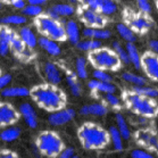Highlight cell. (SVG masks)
<instances>
[{"mask_svg":"<svg viewBox=\"0 0 158 158\" xmlns=\"http://www.w3.org/2000/svg\"><path fill=\"white\" fill-rule=\"evenodd\" d=\"M30 97L43 110L48 113L61 110L67 107V96L64 91L49 83H40L30 89Z\"/></svg>","mask_w":158,"mask_h":158,"instance_id":"obj_1","label":"cell"},{"mask_svg":"<svg viewBox=\"0 0 158 158\" xmlns=\"http://www.w3.org/2000/svg\"><path fill=\"white\" fill-rule=\"evenodd\" d=\"M77 138L81 146L86 150H102L110 144L108 130L91 121L83 123L80 126Z\"/></svg>","mask_w":158,"mask_h":158,"instance_id":"obj_2","label":"cell"},{"mask_svg":"<svg viewBox=\"0 0 158 158\" xmlns=\"http://www.w3.org/2000/svg\"><path fill=\"white\" fill-rule=\"evenodd\" d=\"M122 102L130 111L137 116H143L152 119L158 115V102L156 99L134 94L131 90L123 91Z\"/></svg>","mask_w":158,"mask_h":158,"instance_id":"obj_3","label":"cell"},{"mask_svg":"<svg viewBox=\"0 0 158 158\" xmlns=\"http://www.w3.org/2000/svg\"><path fill=\"white\" fill-rule=\"evenodd\" d=\"M33 25L41 36H46L57 42H64L67 40L65 33V19L52 18L43 11L38 17L33 18Z\"/></svg>","mask_w":158,"mask_h":158,"instance_id":"obj_4","label":"cell"},{"mask_svg":"<svg viewBox=\"0 0 158 158\" xmlns=\"http://www.w3.org/2000/svg\"><path fill=\"white\" fill-rule=\"evenodd\" d=\"M34 143L38 151L47 158H57L65 148L61 137L52 130L41 131L36 135Z\"/></svg>","mask_w":158,"mask_h":158,"instance_id":"obj_5","label":"cell"},{"mask_svg":"<svg viewBox=\"0 0 158 158\" xmlns=\"http://www.w3.org/2000/svg\"><path fill=\"white\" fill-rule=\"evenodd\" d=\"M94 69L105 72H118L122 69V63L115 54V51L107 47H101L88 55V59Z\"/></svg>","mask_w":158,"mask_h":158,"instance_id":"obj_6","label":"cell"},{"mask_svg":"<svg viewBox=\"0 0 158 158\" xmlns=\"http://www.w3.org/2000/svg\"><path fill=\"white\" fill-rule=\"evenodd\" d=\"M123 23H125L135 34H146L152 26V22L150 21L149 16L139 10L135 11L130 8H125L123 10Z\"/></svg>","mask_w":158,"mask_h":158,"instance_id":"obj_7","label":"cell"},{"mask_svg":"<svg viewBox=\"0 0 158 158\" xmlns=\"http://www.w3.org/2000/svg\"><path fill=\"white\" fill-rule=\"evenodd\" d=\"M76 14L79 16L80 21L84 24V27L106 29L108 24V17L86 7L85 5H79L76 7Z\"/></svg>","mask_w":158,"mask_h":158,"instance_id":"obj_8","label":"cell"},{"mask_svg":"<svg viewBox=\"0 0 158 158\" xmlns=\"http://www.w3.org/2000/svg\"><path fill=\"white\" fill-rule=\"evenodd\" d=\"M134 140L142 149L158 155V134L152 127H142L135 131Z\"/></svg>","mask_w":158,"mask_h":158,"instance_id":"obj_9","label":"cell"},{"mask_svg":"<svg viewBox=\"0 0 158 158\" xmlns=\"http://www.w3.org/2000/svg\"><path fill=\"white\" fill-rule=\"evenodd\" d=\"M9 46H10V52L14 54L16 58H18L22 61H31L33 58L35 57V54L33 52V49H30L25 43L22 41L18 33L13 30L9 40Z\"/></svg>","mask_w":158,"mask_h":158,"instance_id":"obj_10","label":"cell"},{"mask_svg":"<svg viewBox=\"0 0 158 158\" xmlns=\"http://www.w3.org/2000/svg\"><path fill=\"white\" fill-rule=\"evenodd\" d=\"M19 118L21 115L15 106L7 101H0V129L15 125Z\"/></svg>","mask_w":158,"mask_h":158,"instance_id":"obj_11","label":"cell"},{"mask_svg":"<svg viewBox=\"0 0 158 158\" xmlns=\"http://www.w3.org/2000/svg\"><path fill=\"white\" fill-rule=\"evenodd\" d=\"M141 69L151 81L158 83V55L146 51L141 56Z\"/></svg>","mask_w":158,"mask_h":158,"instance_id":"obj_12","label":"cell"},{"mask_svg":"<svg viewBox=\"0 0 158 158\" xmlns=\"http://www.w3.org/2000/svg\"><path fill=\"white\" fill-rule=\"evenodd\" d=\"M80 1L82 2V5H85L86 7L100 13L106 17L116 14L118 10V6L115 0H80Z\"/></svg>","mask_w":158,"mask_h":158,"instance_id":"obj_13","label":"cell"},{"mask_svg":"<svg viewBox=\"0 0 158 158\" xmlns=\"http://www.w3.org/2000/svg\"><path fill=\"white\" fill-rule=\"evenodd\" d=\"M48 16L56 19H63L66 17H71L76 13V7L69 2H58L52 5L44 11Z\"/></svg>","mask_w":158,"mask_h":158,"instance_id":"obj_14","label":"cell"},{"mask_svg":"<svg viewBox=\"0 0 158 158\" xmlns=\"http://www.w3.org/2000/svg\"><path fill=\"white\" fill-rule=\"evenodd\" d=\"M42 73L46 82L52 85H58L63 81V72L57 64L52 61H46L42 65Z\"/></svg>","mask_w":158,"mask_h":158,"instance_id":"obj_15","label":"cell"},{"mask_svg":"<svg viewBox=\"0 0 158 158\" xmlns=\"http://www.w3.org/2000/svg\"><path fill=\"white\" fill-rule=\"evenodd\" d=\"M76 113L73 108H64L61 110L55 111L51 113L48 116V123L51 126H61L69 123L73 121V118L75 117Z\"/></svg>","mask_w":158,"mask_h":158,"instance_id":"obj_16","label":"cell"},{"mask_svg":"<svg viewBox=\"0 0 158 158\" xmlns=\"http://www.w3.org/2000/svg\"><path fill=\"white\" fill-rule=\"evenodd\" d=\"M18 113L21 117H23L25 124L31 129L38 127V116H36L35 109L30 102H22L18 107Z\"/></svg>","mask_w":158,"mask_h":158,"instance_id":"obj_17","label":"cell"},{"mask_svg":"<svg viewBox=\"0 0 158 158\" xmlns=\"http://www.w3.org/2000/svg\"><path fill=\"white\" fill-rule=\"evenodd\" d=\"M79 113L82 116H105L108 113V107L101 102H92L80 108Z\"/></svg>","mask_w":158,"mask_h":158,"instance_id":"obj_18","label":"cell"},{"mask_svg":"<svg viewBox=\"0 0 158 158\" xmlns=\"http://www.w3.org/2000/svg\"><path fill=\"white\" fill-rule=\"evenodd\" d=\"M65 33L67 41L72 44L76 46L81 40V30L79 27L77 22L74 19H67L65 21Z\"/></svg>","mask_w":158,"mask_h":158,"instance_id":"obj_19","label":"cell"},{"mask_svg":"<svg viewBox=\"0 0 158 158\" xmlns=\"http://www.w3.org/2000/svg\"><path fill=\"white\" fill-rule=\"evenodd\" d=\"M38 46L42 49L44 52H47L50 56H58L61 52V48L57 41H54L51 39H48L46 36H39L38 38Z\"/></svg>","mask_w":158,"mask_h":158,"instance_id":"obj_20","label":"cell"},{"mask_svg":"<svg viewBox=\"0 0 158 158\" xmlns=\"http://www.w3.org/2000/svg\"><path fill=\"white\" fill-rule=\"evenodd\" d=\"M17 33L22 41L25 43L30 49H34L38 46V38L39 36H36L35 32L32 30V27H30L27 25H23L18 30Z\"/></svg>","mask_w":158,"mask_h":158,"instance_id":"obj_21","label":"cell"},{"mask_svg":"<svg viewBox=\"0 0 158 158\" xmlns=\"http://www.w3.org/2000/svg\"><path fill=\"white\" fill-rule=\"evenodd\" d=\"M81 35L85 39H94V40H108L111 36L110 30L108 29H92V27H83L81 31Z\"/></svg>","mask_w":158,"mask_h":158,"instance_id":"obj_22","label":"cell"},{"mask_svg":"<svg viewBox=\"0 0 158 158\" xmlns=\"http://www.w3.org/2000/svg\"><path fill=\"white\" fill-rule=\"evenodd\" d=\"M13 29L9 26L0 25V56L6 57L10 52V46H9V40H10Z\"/></svg>","mask_w":158,"mask_h":158,"instance_id":"obj_23","label":"cell"},{"mask_svg":"<svg viewBox=\"0 0 158 158\" xmlns=\"http://www.w3.org/2000/svg\"><path fill=\"white\" fill-rule=\"evenodd\" d=\"M88 88L91 91H98L101 94H115L117 91V86L113 82H100L97 80H90L88 82Z\"/></svg>","mask_w":158,"mask_h":158,"instance_id":"obj_24","label":"cell"},{"mask_svg":"<svg viewBox=\"0 0 158 158\" xmlns=\"http://www.w3.org/2000/svg\"><path fill=\"white\" fill-rule=\"evenodd\" d=\"M65 79H66V82L69 84V91H71L72 96L80 97L81 94H82V86H81V83L79 82V77L76 76L75 72L66 69V72H65Z\"/></svg>","mask_w":158,"mask_h":158,"instance_id":"obj_25","label":"cell"},{"mask_svg":"<svg viewBox=\"0 0 158 158\" xmlns=\"http://www.w3.org/2000/svg\"><path fill=\"white\" fill-rule=\"evenodd\" d=\"M0 94L4 98H25L30 96V89L25 86H7Z\"/></svg>","mask_w":158,"mask_h":158,"instance_id":"obj_26","label":"cell"},{"mask_svg":"<svg viewBox=\"0 0 158 158\" xmlns=\"http://www.w3.org/2000/svg\"><path fill=\"white\" fill-rule=\"evenodd\" d=\"M125 50L129 57L130 64H132L135 69H141V55L138 50L137 46L134 43H126Z\"/></svg>","mask_w":158,"mask_h":158,"instance_id":"obj_27","label":"cell"},{"mask_svg":"<svg viewBox=\"0 0 158 158\" xmlns=\"http://www.w3.org/2000/svg\"><path fill=\"white\" fill-rule=\"evenodd\" d=\"M116 32L118 33V35L122 38L126 43H134L137 41V34L126 25L125 23H117L115 25Z\"/></svg>","mask_w":158,"mask_h":158,"instance_id":"obj_28","label":"cell"},{"mask_svg":"<svg viewBox=\"0 0 158 158\" xmlns=\"http://www.w3.org/2000/svg\"><path fill=\"white\" fill-rule=\"evenodd\" d=\"M115 122H116V125H115L116 129L118 130V132L122 135L123 140H130L132 132H131V129H130L129 124L126 122L125 117L121 113H116Z\"/></svg>","mask_w":158,"mask_h":158,"instance_id":"obj_29","label":"cell"},{"mask_svg":"<svg viewBox=\"0 0 158 158\" xmlns=\"http://www.w3.org/2000/svg\"><path fill=\"white\" fill-rule=\"evenodd\" d=\"M27 22V17H25L24 15H17V14H11L4 16L0 18V25L5 26H23L26 24Z\"/></svg>","mask_w":158,"mask_h":158,"instance_id":"obj_30","label":"cell"},{"mask_svg":"<svg viewBox=\"0 0 158 158\" xmlns=\"http://www.w3.org/2000/svg\"><path fill=\"white\" fill-rule=\"evenodd\" d=\"M21 135V129L17 126H8L5 129L1 130L0 132V140H2L4 142H14L19 138Z\"/></svg>","mask_w":158,"mask_h":158,"instance_id":"obj_31","label":"cell"},{"mask_svg":"<svg viewBox=\"0 0 158 158\" xmlns=\"http://www.w3.org/2000/svg\"><path fill=\"white\" fill-rule=\"evenodd\" d=\"M108 134H109V140H110V144L116 151H122L124 148V143H123V138L119 134L118 130L116 129V126L110 125L108 129Z\"/></svg>","mask_w":158,"mask_h":158,"instance_id":"obj_32","label":"cell"},{"mask_svg":"<svg viewBox=\"0 0 158 158\" xmlns=\"http://www.w3.org/2000/svg\"><path fill=\"white\" fill-rule=\"evenodd\" d=\"M79 50L81 51H94L99 49V48L102 47V43L99 40H94V39H84V40H80V42L75 46Z\"/></svg>","mask_w":158,"mask_h":158,"instance_id":"obj_33","label":"cell"},{"mask_svg":"<svg viewBox=\"0 0 158 158\" xmlns=\"http://www.w3.org/2000/svg\"><path fill=\"white\" fill-rule=\"evenodd\" d=\"M121 77H122V80H124L125 82L131 83L133 86H141V85H146V84H147V79L143 77L142 75L135 74V73L124 72V73H122Z\"/></svg>","mask_w":158,"mask_h":158,"instance_id":"obj_34","label":"cell"},{"mask_svg":"<svg viewBox=\"0 0 158 158\" xmlns=\"http://www.w3.org/2000/svg\"><path fill=\"white\" fill-rule=\"evenodd\" d=\"M75 74L80 80L88 77V60L84 57H77L75 60Z\"/></svg>","mask_w":158,"mask_h":158,"instance_id":"obj_35","label":"cell"},{"mask_svg":"<svg viewBox=\"0 0 158 158\" xmlns=\"http://www.w3.org/2000/svg\"><path fill=\"white\" fill-rule=\"evenodd\" d=\"M134 94H138L143 97L151 98V99H156L158 98V90L156 88L148 85H141V86H132V90Z\"/></svg>","mask_w":158,"mask_h":158,"instance_id":"obj_36","label":"cell"},{"mask_svg":"<svg viewBox=\"0 0 158 158\" xmlns=\"http://www.w3.org/2000/svg\"><path fill=\"white\" fill-rule=\"evenodd\" d=\"M111 49L115 51V54L117 55V57L119 58V60H121V63L123 65L130 64L125 47H123L122 43L119 42V41H113V43H111Z\"/></svg>","mask_w":158,"mask_h":158,"instance_id":"obj_37","label":"cell"},{"mask_svg":"<svg viewBox=\"0 0 158 158\" xmlns=\"http://www.w3.org/2000/svg\"><path fill=\"white\" fill-rule=\"evenodd\" d=\"M43 13L42 6H36V5H26L24 9H22V15H24L25 17H32L35 18L39 15Z\"/></svg>","mask_w":158,"mask_h":158,"instance_id":"obj_38","label":"cell"},{"mask_svg":"<svg viewBox=\"0 0 158 158\" xmlns=\"http://www.w3.org/2000/svg\"><path fill=\"white\" fill-rule=\"evenodd\" d=\"M104 100L106 106H109L111 108H119L122 106V100L118 96L115 94H106L104 96Z\"/></svg>","mask_w":158,"mask_h":158,"instance_id":"obj_39","label":"cell"},{"mask_svg":"<svg viewBox=\"0 0 158 158\" xmlns=\"http://www.w3.org/2000/svg\"><path fill=\"white\" fill-rule=\"evenodd\" d=\"M92 76L94 80L100 81V82H113V76L108 72L100 71V69H94L92 71Z\"/></svg>","mask_w":158,"mask_h":158,"instance_id":"obj_40","label":"cell"},{"mask_svg":"<svg viewBox=\"0 0 158 158\" xmlns=\"http://www.w3.org/2000/svg\"><path fill=\"white\" fill-rule=\"evenodd\" d=\"M130 155H131V158H155L154 154L144 150L142 148H135V149H133V150H131Z\"/></svg>","mask_w":158,"mask_h":158,"instance_id":"obj_41","label":"cell"},{"mask_svg":"<svg viewBox=\"0 0 158 158\" xmlns=\"http://www.w3.org/2000/svg\"><path fill=\"white\" fill-rule=\"evenodd\" d=\"M135 4H137L138 10L139 11H141V13H143L146 15L151 14L152 8H151L149 0H135Z\"/></svg>","mask_w":158,"mask_h":158,"instance_id":"obj_42","label":"cell"},{"mask_svg":"<svg viewBox=\"0 0 158 158\" xmlns=\"http://www.w3.org/2000/svg\"><path fill=\"white\" fill-rule=\"evenodd\" d=\"M11 81H13V76H11L9 73H2V74L0 75V92H1L5 88L9 86Z\"/></svg>","mask_w":158,"mask_h":158,"instance_id":"obj_43","label":"cell"},{"mask_svg":"<svg viewBox=\"0 0 158 158\" xmlns=\"http://www.w3.org/2000/svg\"><path fill=\"white\" fill-rule=\"evenodd\" d=\"M74 155H75V152H74V148L65 147L64 150L61 151L60 154L57 156V158H72Z\"/></svg>","mask_w":158,"mask_h":158,"instance_id":"obj_44","label":"cell"},{"mask_svg":"<svg viewBox=\"0 0 158 158\" xmlns=\"http://www.w3.org/2000/svg\"><path fill=\"white\" fill-rule=\"evenodd\" d=\"M0 158H19V156L13 150H9V149H1V150H0Z\"/></svg>","mask_w":158,"mask_h":158,"instance_id":"obj_45","label":"cell"},{"mask_svg":"<svg viewBox=\"0 0 158 158\" xmlns=\"http://www.w3.org/2000/svg\"><path fill=\"white\" fill-rule=\"evenodd\" d=\"M137 124L140 127H150V118L143 117V116H137Z\"/></svg>","mask_w":158,"mask_h":158,"instance_id":"obj_46","label":"cell"},{"mask_svg":"<svg viewBox=\"0 0 158 158\" xmlns=\"http://www.w3.org/2000/svg\"><path fill=\"white\" fill-rule=\"evenodd\" d=\"M26 1L25 0H14L13 2H11V6L14 8H16V9H19V10H22V9H24V7L26 6Z\"/></svg>","mask_w":158,"mask_h":158,"instance_id":"obj_47","label":"cell"},{"mask_svg":"<svg viewBox=\"0 0 158 158\" xmlns=\"http://www.w3.org/2000/svg\"><path fill=\"white\" fill-rule=\"evenodd\" d=\"M148 46H149V49H150V51H152V52H155V54L158 55V40L157 39L149 40Z\"/></svg>","mask_w":158,"mask_h":158,"instance_id":"obj_48","label":"cell"},{"mask_svg":"<svg viewBox=\"0 0 158 158\" xmlns=\"http://www.w3.org/2000/svg\"><path fill=\"white\" fill-rule=\"evenodd\" d=\"M26 4L29 5H36V6H42L43 4H46L48 0H25Z\"/></svg>","mask_w":158,"mask_h":158,"instance_id":"obj_49","label":"cell"},{"mask_svg":"<svg viewBox=\"0 0 158 158\" xmlns=\"http://www.w3.org/2000/svg\"><path fill=\"white\" fill-rule=\"evenodd\" d=\"M13 1H14V0H0L1 4H9V5H11Z\"/></svg>","mask_w":158,"mask_h":158,"instance_id":"obj_50","label":"cell"},{"mask_svg":"<svg viewBox=\"0 0 158 158\" xmlns=\"http://www.w3.org/2000/svg\"><path fill=\"white\" fill-rule=\"evenodd\" d=\"M72 158H80V157H79V156H77V155H74V156H73Z\"/></svg>","mask_w":158,"mask_h":158,"instance_id":"obj_51","label":"cell"},{"mask_svg":"<svg viewBox=\"0 0 158 158\" xmlns=\"http://www.w3.org/2000/svg\"><path fill=\"white\" fill-rule=\"evenodd\" d=\"M1 7H2V4H1V2H0V10H1Z\"/></svg>","mask_w":158,"mask_h":158,"instance_id":"obj_52","label":"cell"},{"mask_svg":"<svg viewBox=\"0 0 158 158\" xmlns=\"http://www.w3.org/2000/svg\"><path fill=\"white\" fill-rule=\"evenodd\" d=\"M1 74H2V71H1V67H0V75H1Z\"/></svg>","mask_w":158,"mask_h":158,"instance_id":"obj_53","label":"cell"},{"mask_svg":"<svg viewBox=\"0 0 158 158\" xmlns=\"http://www.w3.org/2000/svg\"><path fill=\"white\" fill-rule=\"evenodd\" d=\"M156 2H157V7H158V0H156Z\"/></svg>","mask_w":158,"mask_h":158,"instance_id":"obj_54","label":"cell"},{"mask_svg":"<svg viewBox=\"0 0 158 158\" xmlns=\"http://www.w3.org/2000/svg\"><path fill=\"white\" fill-rule=\"evenodd\" d=\"M157 134H158V131H157Z\"/></svg>","mask_w":158,"mask_h":158,"instance_id":"obj_55","label":"cell"}]
</instances>
